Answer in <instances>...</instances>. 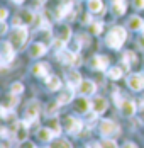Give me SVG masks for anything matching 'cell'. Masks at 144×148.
Instances as JSON below:
<instances>
[{
  "label": "cell",
  "mask_w": 144,
  "mask_h": 148,
  "mask_svg": "<svg viewBox=\"0 0 144 148\" xmlns=\"http://www.w3.org/2000/svg\"><path fill=\"white\" fill-rule=\"evenodd\" d=\"M88 10L93 14H100L103 10V3L102 0H88Z\"/></svg>",
  "instance_id": "cell-23"
},
{
  "label": "cell",
  "mask_w": 144,
  "mask_h": 148,
  "mask_svg": "<svg viewBox=\"0 0 144 148\" xmlns=\"http://www.w3.org/2000/svg\"><path fill=\"white\" fill-rule=\"evenodd\" d=\"M92 66L95 70H105L109 66V58L103 56V55H97V56H93V60H92Z\"/></svg>",
  "instance_id": "cell-12"
},
{
  "label": "cell",
  "mask_w": 144,
  "mask_h": 148,
  "mask_svg": "<svg viewBox=\"0 0 144 148\" xmlns=\"http://www.w3.org/2000/svg\"><path fill=\"white\" fill-rule=\"evenodd\" d=\"M46 87L49 90H58L61 87V82H59V78L56 75H48L46 77Z\"/></svg>",
  "instance_id": "cell-19"
},
{
  "label": "cell",
  "mask_w": 144,
  "mask_h": 148,
  "mask_svg": "<svg viewBox=\"0 0 144 148\" xmlns=\"http://www.w3.org/2000/svg\"><path fill=\"white\" fill-rule=\"evenodd\" d=\"M32 73L36 77H48V63H36L32 66Z\"/></svg>",
  "instance_id": "cell-21"
},
{
  "label": "cell",
  "mask_w": 144,
  "mask_h": 148,
  "mask_svg": "<svg viewBox=\"0 0 144 148\" xmlns=\"http://www.w3.org/2000/svg\"><path fill=\"white\" fill-rule=\"evenodd\" d=\"M127 27H129L130 31H143V27H144L143 19L137 17V15H132L129 19V22H127Z\"/></svg>",
  "instance_id": "cell-17"
},
{
  "label": "cell",
  "mask_w": 144,
  "mask_h": 148,
  "mask_svg": "<svg viewBox=\"0 0 144 148\" xmlns=\"http://www.w3.org/2000/svg\"><path fill=\"white\" fill-rule=\"evenodd\" d=\"M102 148H117V145H115L114 140H109V138H107V140L102 143Z\"/></svg>",
  "instance_id": "cell-31"
},
{
  "label": "cell",
  "mask_w": 144,
  "mask_h": 148,
  "mask_svg": "<svg viewBox=\"0 0 144 148\" xmlns=\"http://www.w3.org/2000/svg\"><path fill=\"white\" fill-rule=\"evenodd\" d=\"M27 128H29V123L24 121V123H17L14 128V133H15V138L19 141H24L27 138Z\"/></svg>",
  "instance_id": "cell-10"
},
{
  "label": "cell",
  "mask_w": 144,
  "mask_h": 148,
  "mask_svg": "<svg viewBox=\"0 0 144 148\" xmlns=\"http://www.w3.org/2000/svg\"><path fill=\"white\" fill-rule=\"evenodd\" d=\"M80 92H82V95H92V94H95V90H97V85L92 82V80H83L82 84H80Z\"/></svg>",
  "instance_id": "cell-13"
},
{
  "label": "cell",
  "mask_w": 144,
  "mask_h": 148,
  "mask_svg": "<svg viewBox=\"0 0 144 148\" xmlns=\"http://www.w3.org/2000/svg\"><path fill=\"white\" fill-rule=\"evenodd\" d=\"M0 32H2V34H5V32H7V24H5V21H2V26H0Z\"/></svg>",
  "instance_id": "cell-39"
},
{
  "label": "cell",
  "mask_w": 144,
  "mask_h": 148,
  "mask_svg": "<svg viewBox=\"0 0 144 148\" xmlns=\"http://www.w3.org/2000/svg\"><path fill=\"white\" fill-rule=\"evenodd\" d=\"M126 38H127L126 29L120 27V26H115V27H112L110 32L107 34L105 43H107V46H110V48H114V49H119V48H122V45L126 43Z\"/></svg>",
  "instance_id": "cell-1"
},
{
  "label": "cell",
  "mask_w": 144,
  "mask_h": 148,
  "mask_svg": "<svg viewBox=\"0 0 144 148\" xmlns=\"http://www.w3.org/2000/svg\"><path fill=\"white\" fill-rule=\"evenodd\" d=\"M15 104H17V99H15V97H14V94H12V97H10V99H9L7 102L3 104V106H5V107H9V109H12V107H14Z\"/></svg>",
  "instance_id": "cell-32"
},
{
  "label": "cell",
  "mask_w": 144,
  "mask_h": 148,
  "mask_svg": "<svg viewBox=\"0 0 144 148\" xmlns=\"http://www.w3.org/2000/svg\"><path fill=\"white\" fill-rule=\"evenodd\" d=\"M90 107H92V102H90L86 97H80V99L75 102V109H76V112H82V114H86V112L90 111Z\"/></svg>",
  "instance_id": "cell-14"
},
{
  "label": "cell",
  "mask_w": 144,
  "mask_h": 148,
  "mask_svg": "<svg viewBox=\"0 0 144 148\" xmlns=\"http://www.w3.org/2000/svg\"><path fill=\"white\" fill-rule=\"evenodd\" d=\"M58 106H59V104H49V107H48V114H53V112H56V109H58Z\"/></svg>",
  "instance_id": "cell-34"
},
{
  "label": "cell",
  "mask_w": 144,
  "mask_h": 148,
  "mask_svg": "<svg viewBox=\"0 0 144 148\" xmlns=\"http://www.w3.org/2000/svg\"><path fill=\"white\" fill-rule=\"evenodd\" d=\"M51 130H53V131H54V134H59V131H61V128H59V124H58L56 121H54V123H51Z\"/></svg>",
  "instance_id": "cell-33"
},
{
  "label": "cell",
  "mask_w": 144,
  "mask_h": 148,
  "mask_svg": "<svg viewBox=\"0 0 144 148\" xmlns=\"http://www.w3.org/2000/svg\"><path fill=\"white\" fill-rule=\"evenodd\" d=\"M20 148H34V145H32L31 141H22V145H20Z\"/></svg>",
  "instance_id": "cell-37"
},
{
  "label": "cell",
  "mask_w": 144,
  "mask_h": 148,
  "mask_svg": "<svg viewBox=\"0 0 144 148\" xmlns=\"http://www.w3.org/2000/svg\"><path fill=\"white\" fill-rule=\"evenodd\" d=\"M0 19H2V21L7 19V9H2V10H0Z\"/></svg>",
  "instance_id": "cell-38"
},
{
  "label": "cell",
  "mask_w": 144,
  "mask_h": 148,
  "mask_svg": "<svg viewBox=\"0 0 144 148\" xmlns=\"http://www.w3.org/2000/svg\"><path fill=\"white\" fill-rule=\"evenodd\" d=\"M143 34H144V27H143Z\"/></svg>",
  "instance_id": "cell-43"
},
{
  "label": "cell",
  "mask_w": 144,
  "mask_h": 148,
  "mask_svg": "<svg viewBox=\"0 0 144 148\" xmlns=\"http://www.w3.org/2000/svg\"><path fill=\"white\" fill-rule=\"evenodd\" d=\"M24 90V85L22 84H19V82H15V84H12V87H10V92L14 94V95H17V94H20Z\"/></svg>",
  "instance_id": "cell-30"
},
{
  "label": "cell",
  "mask_w": 144,
  "mask_h": 148,
  "mask_svg": "<svg viewBox=\"0 0 144 148\" xmlns=\"http://www.w3.org/2000/svg\"><path fill=\"white\" fill-rule=\"evenodd\" d=\"M54 136H56V134H54V131H53L51 128H41V130L37 131V138H39L41 141H51Z\"/></svg>",
  "instance_id": "cell-18"
},
{
  "label": "cell",
  "mask_w": 144,
  "mask_h": 148,
  "mask_svg": "<svg viewBox=\"0 0 144 148\" xmlns=\"http://www.w3.org/2000/svg\"><path fill=\"white\" fill-rule=\"evenodd\" d=\"M70 36H71V29H70L68 26H63V27L59 29V34H58V38H59L61 41L68 43V41H70Z\"/></svg>",
  "instance_id": "cell-26"
},
{
  "label": "cell",
  "mask_w": 144,
  "mask_h": 148,
  "mask_svg": "<svg viewBox=\"0 0 144 148\" xmlns=\"http://www.w3.org/2000/svg\"><path fill=\"white\" fill-rule=\"evenodd\" d=\"M102 27H103L102 22H92V26H90V32H92V34H100Z\"/></svg>",
  "instance_id": "cell-28"
},
{
  "label": "cell",
  "mask_w": 144,
  "mask_h": 148,
  "mask_svg": "<svg viewBox=\"0 0 144 148\" xmlns=\"http://www.w3.org/2000/svg\"><path fill=\"white\" fill-rule=\"evenodd\" d=\"M58 60L65 65H75V63H78V55L75 51H70V49H59Z\"/></svg>",
  "instance_id": "cell-5"
},
{
  "label": "cell",
  "mask_w": 144,
  "mask_h": 148,
  "mask_svg": "<svg viewBox=\"0 0 144 148\" xmlns=\"http://www.w3.org/2000/svg\"><path fill=\"white\" fill-rule=\"evenodd\" d=\"M119 131V126L115 124L114 121H110V119H103L100 123V134L102 136H112V134H115Z\"/></svg>",
  "instance_id": "cell-6"
},
{
  "label": "cell",
  "mask_w": 144,
  "mask_h": 148,
  "mask_svg": "<svg viewBox=\"0 0 144 148\" xmlns=\"http://www.w3.org/2000/svg\"><path fill=\"white\" fill-rule=\"evenodd\" d=\"M86 148H102V145L100 143H97V141H92V143L86 145Z\"/></svg>",
  "instance_id": "cell-36"
},
{
  "label": "cell",
  "mask_w": 144,
  "mask_h": 148,
  "mask_svg": "<svg viewBox=\"0 0 144 148\" xmlns=\"http://www.w3.org/2000/svg\"><path fill=\"white\" fill-rule=\"evenodd\" d=\"M127 85L132 90H143L144 89V73H132L127 78Z\"/></svg>",
  "instance_id": "cell-8"
},
{
  "label": "cell",
  "mask_w": 144,
  "mask_h": 148,
  "mask_svg": "<svg viewBox=\"0 0 144 148\" xmlns=\"http://www.w3.org/2000/svg\"><path fill=\"white\" fill-rule=\"evenodd\" d=\"M120 111H122V114L124 116H132V114H136V104L132 102V101H124V102L120 104Z\"/></svg>",
  "instance_id": "cell-16"
},
{
  "label": "cell",
  "mask_w": 144,
  "mask_h": 148,
  "mask_svg": "<svg viewBox=\"0 0 144 148\" xmlns=\"http://www.w3.org/2000/svg\"><path fill=\"white\" fill-rule=\"evenodd\" d=\"M66 82H68V85L71 89H75V87H80V84L83 80H82V75L76 70H70V72H66Z\"/></svg>",
  "instance_id": "cell-9"
},
{
  "label": "cell",
  "mask_w": 144,
  "mask_h": 148,
  "mask_svg": "<svg viewBox=\"0 0 144 148\" xmlns=\"http://www.w3.org/2000/svg\"><path fill=\"white\" fill-rule=\"evenodd\" d=\"M70 9H71V3H61L56 9V12H54V17H56V19H63L65 15H68Z\"/></svg>",
  "instance_id": "cell-24"
},
{
  "label": "cell",
  "mask_w": 144,
  "mask_h": 148,
  "mask_svg": "<svg viewBox=\"0 0 144 148\" xmlns=\"http://www.w3.org/2000/svg\"><path fill=\"white\" fill-rule=\"evenodd\" d=\"M122 68H119V66H112V68H109L107 70V77L109 78H112V80H119L120 77H122Z\"/></svg>",
  "instance_id": "cell-25"
},
{
  "label": "cell",
  "mask_w": 144,
  "mask_h": 148,
  "mask_svg": "<svg viewBox=\"0 0 144 148\" xmlns=\"http://www.w3.org/2000/svg\"><path fill=\"white\" fill-rule=\"evenodd\" d=\"M134 7H136V9H139V10L144 9V0H134Z\"/></svg>",
  "instance_id": "cell-35"
},
{
  "label": "cell",
  "mask_w": 144,
  "mask_h": 148,
  "mask_svg": "<svg viewBox=\"0 0 144 148\" xmlns=\"http://www.w3.org/2000/svg\"><path fill=\"white\" fill-rule=\"evenodd\" d=\"M12 2H14V3H22L24 0H12Z\"/></svg>",
  "instance_id": "cell-42"
},
{
  "label": "cell",
  "mask_w": 144,
  "mask_h": 148,
  "mask_svg": "<svg viewBox=\"0 0 144 148\" xmlns=\"http://www.w3.org/2000/svg\"><path fill=\"white\" fill-rule=\"evenodd\" d=\"M82 128H83V123H82L80 119L73 118V116H68V118H65V130H66L68 133L78 134L80 131H82Z\"/></svg>",
  "instance_id": "cell-4"
},
{
  "label": "cell",
  "mask_w": 144,
  "mask_h": 148,
  "mask_svg": "<svg viewBox=\"0 0 144 148\" xmlns=\"http://www.w3.org/2000/svg\"><path fill=\"white\" fill-rule=\"evenodd\" d=\"M92 109H93V112H97V114L105 112V109H107V101H105L103 97H95L93 102H92Z\"/></svg>",
  "instance_id": "cell-15"
},
{
  "label": "cell",
  "mask_w": 144,
  "mask_h": 148,
  "mask_svg": "<svg viewBox=\"0 0 144 148\" xmlns=\"http://www.w3.org/2000/svg\"><path fill=\"white\" fill-rule=\"evenodd\" d=\"M51 148H71V145H70L66 140H56Z\"/></svg>",
  "instance_id": "cell-29"
},
{
  "label": "cell",
  "mask_w": 144,
  "mask_h": 148,
  "mask_svg": "<svg viewBox=\"0 0 144 148\" xmlns=\"http://www.w3.org/2000/svg\"><path fill=\"white\" fill-rule=\"evenodd\" d=\"M29 55H31L32 58H39V56L46 55V45H44V43H34V45H31Z\"/></svg>",
  "instance_id": "cell-11"
},
{
  "label": "cell",
  "mask_w": 144,
  "mask_h": 148,
  "mask_svg": "<svg viewBox=\"0 0 144 148\" xmlns=\"http://www.w3.org/2000/svg\"><path fill=\"white\" fill-rule=\"evenodd\" d=\"M27 41V27L24 26H14V29L10 32V43L14 46L15 49L22 48L24 43Z\"/></svg>",
  "instance_id": "cell-2"
},
{
  "label": "cell",
  "mask_w": 144,
  "mask_h": 148,
  "mask_svg": "<svg viewBox=\"0 0 144 148\" xmlns=\"http://www.w3.org/2000/svg\"><path fill=\"white\" fill-rule=\"evenodd\" d=\"M122 60H124V70H127L130 63H132V61H136V55H134L132 51H126V53H124V56H122Z\"/></svg>",
  "instance_id": "cell-27"
},
{
  "label": "cell",
  "mask_w": 144,
  "mask_h": 148,
  "mask_svg": "<svg viewBox=\"0 0 144 148\" xmlns=\"http://www.w3.org/2000/svg\"><path fill=\"white\" fill-rule=\"evenodd\" d=\"M126 7H127L126 0H112V9H114V12L117 15L124 14V12H126Z\"/></svg>",
  "instance_id": "cell-22"
},
{
  "label": "cell",
  "mask_w": 144,
  "mask_h": 148,
  "mask_svg": "<svg viewBox=\"0 0 144 148\" xmlns=\"http://www.w3.org/2000/svg\"><path fill=\"white\" fill-rule=\"evenodd\" d=\"M139 119H141V123L144 124V107L141 109V112H139Z\"/></svg>",
  "instance_id": "cell-40"
},
{
  "label": "cell",
  "mask_w": 144,
  "mask_h": 148,
  "mask_svg": "<svg viewBox=\"0 0 144 148\" xmlns=\"http://www.w3.org/2000/svg\"><path fill=\"white\" fill-rule=\"evenodd\" d=\"M14 46L10 41H3L2 46H0V58H2V65L7 66L12 60H14Z\"/></svg>",
  "instance_id": "cell-3"
},
{
  "label": "cell",
  "mask_w": 144,
  "mask_h": 148,
  "mask_svg": "<svg viewBox=\"0 0 144 148\" xmlns=\"http://www.w3.org/2000/svg\"><path fill=\"white\" fill-rule=\"evenodd\" d=\"M39 111H41L39 104L36 102V101H32V102L26 107V112H24V118H26V121H27V123L36 121V119H37V116H39Z\"/></svg>",
  "instance_id": "cell-7"
},
{
  "label": "cell",
  "mask_w": 144,
  "mask_h": 148,
  "mask_svg": "<svg viewBox=\"0 0 144 148\" xmlns=\"http://www.w3.org/2000/svg\"><path fill=\"white\" fill-rule=\"evenodd\" d=\"M71 99H73V89L70 87V89H66L65 92H61V94H59V97H58L56 102L59 104V106H63V104L71 102Z\"/></svg>",
  "instance_id": "cell-20"
},
{
  "label": "cell",
  "mask_w": 144,
  "mask_h": 148,
  "mask_svg": "<svg viewBox=\"0 0 144 148\" xmlns=\"http://www.w3.org/2000/svg\"><path fill=\"white\" fill-rule=\"evenodd\" d=\"M122 148H137V147H136L134 143H126V145H124Z\"/></svg>",
  "instance_id": "cell-41"
}]
</instances>
